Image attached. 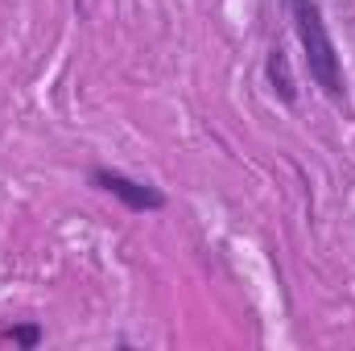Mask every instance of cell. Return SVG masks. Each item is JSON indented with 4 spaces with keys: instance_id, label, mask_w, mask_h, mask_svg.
I'll return each instance as SVG.
<instances>
[{
    "instance_id": "2",
    "label": "cell",
    "mask_w": 355,
    "mask_h": 351,
    "mask_svg": "<svg viewBox=\"0 0 355 351\" xmlns=\"http://www.w3.org/2000/svg\"><path fill=\"white\" fill-rule=\"evenodd\" d=\"M87 182L95 190L120 198V203H124L128 211H137V215H149V211H162V207H166V194H162L153 182H137V178L120 174V170H107V166H95L87 174Z\"/></svg>"
},
{
    "instance_id": "4",
    "label": "cell",
    "mask_w": 355,
    "mask_h": 351,
    "mask_svg": "<svg viewBox=\"0 0 355 351\" xmlns=\"http://www.w3.org/2000/svg\"><path fill=\"white\" fill-rule=\"evenodd\" d=\"M8 339H12L17 348H37V343H42V327H37V323H21V327L8 331Z\"/></svg>"
},
{
    "instance_id": "1",
    "label": "cell",
    "mask_w": 355,
    "mask_h": 351,
    "mask_svg": "<svg viewBox=\"0 0 355 351\" xmlns=\"http://www.w3.org/2000/svg\"><path fill=\"white\" fill-rule=\"evenodd\" d=\"M289 4V17H293V29H297V42L306 50V71H310V83L322 91L327 99H343V62H339V50L331 42V29L322 21V8L318 0H285Z\"/></svg>"
},
{
    "instance_id": "3",
    "label": "cell",
    "mask_w": 355,
    "mask_h": 351,
    "mask_svg": "<svg viewBox=\"0 0 355 351\" xmlns=\"http://www.w3.org/2000/svg\"><path fill=\"white\" fill-rule=\"evenodd\" d=\"M265 75H268V87L277 91L281 103H297V79H293V67H289V54L281 46H272L265 58Z\"/></svg>"
}]
</instances>
